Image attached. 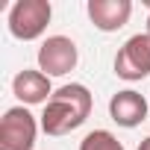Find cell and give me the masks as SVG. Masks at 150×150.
Returning a JSON list of instances; mask_svg holds the SVG:
<instances>
[{
  "mask_svg": "<svg viewBox=\"0 0 150 150\" xmlns=\"http://www.w3.org/2000/svg\"><path fill=\"white\" fill-rule=\"evenodd\" d=\"M86 12H88L91 24L100 33H118L121 27L129 24L132 3H129V0H88Z\"/></svg>",
  "mask_w": 150,
  "mask_h": 150,
  "instance_id": "8992f818",
  "label": "cell"
},
{
  "mask_svg": "<svg viewBox=\"0 0 150 150\" xmlns=\"http://www.w3.org/2000/svg\"><path fill=\"white\" fill-rule=\"evenodd\" d=\"M50 18H53L50 0H18L9 9V33L21 41H33L44 35Z\"/></svg>",
  "mask_w": 150,
  "mask_h": 150,
  "instance_id": "7a4b0ae2",
  "label": "cell"
},
{
  "mask_svg": "<svg viewBox=\"0 0 150 150\" xmlns=\"http://www.w3.org/2000/svg\"><path fill=\"white\" fill-rule=\"evenodd\" d=\"M12 94L24 103V106H35V103H47L53 97L50 88V77L41 74L38 68H24L15 74L12 80Z\"/></svg>",
  "mask_w": 150,
  "mask_h": 150,
  "instance_id": "52a82bcc",
  "label": "cell"
},
{
  "mask_svg": "<svg viewBox=\"0 0 150 150\" xmlns=\"http://www.w3.org/2000/svg\"><path fill=\"white\" fill-rule=\"evenodd\" d=\"M138 150H150V135H147V138H144V141L138 144Z\"/></svg>",
  "mask_w": 150,
  "mask_h": 150,
  "instance_id": "30bf717a",
  "label": "cell"
},
{
  "mask_svg": "<svg viewBox=\"0 0 150 150\" xmlns=\"http://www.w3.org/2000/svg\"><path fill=\"white\" fill-rule=\"evenodd\" d=\"M115 74L127 83H138L150 77V35L138 33L124 41V47L115 56Z\"/></svg>",
  "mask_w": 150,
  "mask_h": 150,
  "instance_id": "5b68a950",
  "label": "cell"
},
{
  "mask_svg": "<svg viewBox=\"0 0 150 150\" xmlns=\"http://www.w3.org/2000/svg\"><path fill=\"white\" fill-rule=\"evenodd\" d=\"M91 91L83 83H68L53 91V97L44 103L41 112V129L47 135H68L86 124L91 115Z\"/></svg>",
  "mask_w": 150,
  "mask_h": 150,
  "instance_id": "6da1fadb",
  "label": "cell"
},
{
  "mask_svg": "<svg viewBox=\"0 0 150 150\" xmlns=\"http://www.w3.org/2000/svg\"><path fill=\"white\" fill-rule=\"evenodd\" d=\"M38 121L27 106H12L0 118V150H33Z\"/></svg>",
  "mask_w": 150,
  "mask_h": 150,
  "instance_id": "3957f363",
  "label": "cell"
},
{
  "mask_svg": "<svg viewBox=\"0 0 150 150\" xmlns=\"http://www.w3.org/2000/svg\"><path fill=\"white\" fill-rule=\"evenodd\" d=\"M147 35H150V15H147Z\"/></svg>",
  "mask_w": 150,
  "mask_h": 150,
  "instance_id": "8fae6325",
  "label": "cell"
},
{
  "mask_svg": "<svg viewBox=\"0 0 150 150\" xmlns=\"http://www.w3.org/2000/svg\"><path fill=\"white\" fill-rule=\"evenodd\" d=\"M80 50L68 35H47L38 47V71L47 77H65L77 68Z\"/></svg>",
  "mask_w": 150,
  "mask_h": 150,
  "instance_id": "277c9868",
  "label": "cell"
},
{
  "mask_svg": "<svg viewBox=\"0 0 150 150\" xmlns=\"http://www.w3.org/2000/svg\"><path fill=\"white\" fill-rule=\"evenodd\" d=\"M80 150H124V144H121L109 129H91V132L80 141Z\"/></svg>",
  "mask_w": 150,
  "mask_h": 150,
  "instance_id": "9c48e42d",
  "label": "cell"
},
{
  "mask_svg": "<svg viewBox=\"0 0 150 150\" xmlns=\"http://www.w3.org/2000/svg\"><path fill=\"white\" fill-rule=\"evenodd\" d=\"M109 115H112V121H115L118 127L132 129V127H138V124L147 121V100H144V94H138V91H132V88H124V91L112 94V100H109Z\"/></svg>",
  "mask_w": 150,
  "mask_h": 150,
  "instance_id": "ba28073f",
  "label": "cell"
}]
</instances>
